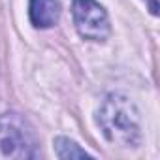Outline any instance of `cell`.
<instances>
[{
  "label": "cell",
  "mask_w": 160,
  "mask_h": 160,
  "mask_svg": "<svg viewBox=\"0 0 160 160\" xmlns=\"http://www.w3.org/2000/svg\"><path fill=\"white\" fill-rule=\"evenodd\" d=\"M98 124L106 139L113 145L136 147L139 143V113L121 94H111L104 100L98 111Z\"/></svg>",
  "instance_id": "obj_1"
},
{
  "label": "cell",
  "mask_w": 160,
  "mask_h": 160,
  "mask_svg": "<svg viewBox=\"0 0 160 160\" xmlns=\"http://www.w3.org/2000/svg\"><path fill=\"white\" fill-rule=\"evenodd\" d=\"M0 149L12 158H32L36 154L34 132L15 113L0 117Z\"/></svg>",
  "instance_id": "obj_2"
},
{
  "label": "cell",
  "mask_w": 160,
  "mask_h": 160,
  "mask_svg": "<svg viewBox=\"0 0 160 160\" xmlns=\"http://www.w3.org/2000/svg\"><path fill=\"white\" fill-rule=\"evenodd\" d=\"M72 15L81 38L91 42H104L109 38L111 25L108 12L96 0H73Z\"/></svg>",
  "instance_id": "obj_3"
},
{
  "label": "cell",
  "mask_w": 160,
  "mask_h": 160,
  "mask_svg": "<svg viewBox=\"0 0 160 160\" xmlns=\"http://www.w3.org/2000/svg\"><path fill=\"white\" fill-rule=\"evenodd\" d=\"M28 15L36 28H49L57 25L60 17V6L57 0H30Z\"/></svg>",
  "instance_id": "obj_4"
},
{
  "label": "cell",
  "mask_w": 160,
  "mask_h": 160,
  "mask_svg": "<svg viewBox=\"0 0 160 160\" xmlns=\"http://www.w3.org/2000/svg\"><path fill=\"white\" fill-rule=\"evenodd\" d=\"M55 151H57V156L58 158H85V156H91L85 149H81L75 141L68 139V138H57L55 139Z\"/></svg>",
  "instance_id": "obj_5"
},
{
  "label": "cell",
  "mask_w": 160,
  "mask_h": 160,
  "mask_svg": "<svg viewBox=\"0 0 160 160\" xmlns=\"http://www.w3.org/2000/svg\"><path fill=\"white\" fill-rule=\"evenodd\" d=\"M149 10H151L152 15L158 13V4H156V0H149Z\"/></svg>",
  "instance_id": "obj_6"
}]
</instances>
